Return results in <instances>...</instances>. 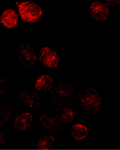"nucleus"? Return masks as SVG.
<instances>
[{
	"label": "nucleus",
	"mask_w": 120,
	"mask_h": 150,
	"mask_svg": "<svg viewBox=\"0 0 120 150\" xmlns=\"http://www.w3.org/2000/svg\"><path fill=\"white\" fill-rule=\"evenodd\" d=\"M20 102L31 109H41L45 105V100L42 95L35 92L25 91L19 93Z\"/></svg>",
	"instance_id": "39448f33"
},
{
	"label": "nucleus",
	"mask_w": 120,
	"mask_h": 150,
	"mask_svg": "<svg viewBox=\"0 0 120 150\" xmlns=\"http://www.w3.org/2000/svg\"><path fill=\"white\" fill-rule=\"evenodd\" d=\"M14 108L11 104L5 103L0 105V125L6 124L11 119Z\"/></svg>",
	"instance_id": "ddd939ff"
},
{
	"label": "nucleus",
	"mask_w": 120,
	"mask_h": 150,
	"mask_svg": "<svg viewBox=\"0 0 120 150\" xmlns=\"http://www.w3.org/2000/svg\"><path fill=\"white\" fill-rule=\"evenodd\" d=\"M75 98V90L72 85L64 81L54 85L50 92L51 101L55 106L69 105Z\"/></svg>",
	"instance_id": "f03ea898"
},
{
	"label": "nucleus",
	"mask_w": 120,
	"mask_h": 150,
	"mask_svg": "<svg viewBox=\"0 0 120 150\" xmlns=\"http://www.w3.org/2000/svg\"><path fill=\"white\" fill-rule=\"evenodd\" d=\"M16 56L20 64L25 67H31L37 62V56L35 49L26 44H21L16 47Z\"/></svg>",
	"instance_id": "20e7f679"
},
{
	"label": "nucleus",
	"mask_w": 120,
	"mask_h": 150,
	"mask_svg": "<svg viewBox=\"0 0 120 150\" xmlns=\"http://www.w3.org/2000/svg\"><path fill=\"white\" fill-rule=\"evenodd\" d=\"M72 137L77 140L86 138L88 133V128L82 124L76 123L71 127L70 130Z\"/></svg>",
	"instance_id": "4468645a"
},
{
	"label": "nucleus",
	"mask_w": 120,
	"mask_h": 150,
	"mask_svg": "<svg viewBox=\"0 0 120 150\" xmlns=\"http://www.w3.org/2000/svg\"><path fill=\"white\" fill-rule=\"evenodd\" d=\"M35 88L40 92H47L51 91L54 86V79L48 74L40 75L35 82Z\"/></svg>",
	"instance_id": "f8f14e48"
},
{
	"label": "nucleus",
	"mask_w": 120,
	"mask_h": 150,
	"mask_svg": "<svg viewBox=\"0 0 120 150\" xmlns=\"http://www.w3.org/2000/svg\"><path fill=\"white\" fill-rule=\"evenodd\" d=\"M6 142V134L5 132L0 130V145H4Z\"/></svg>",
	"instance_id": "f3484780"
},
{
	"label": "nucleus",
	"mask_w": 120,
	"mask_h": 150,
	"mask_svg": "<svg viewBox=\"0 0 120 150\" xmlns=\"http://www.w3.org/2000/svg\"><path fill=\"white\" fill-rule=\"evenodd\" d=\"M10 79L5 76H0V96L7 92L9 88Z\"/></svg>",
	"instance_id": "dca6fc26"
},
{
	"label": "nucleus",
	"mask_w": 120,
	"mask_h": 150,
	"mask_svg": "<svg viewBox=\"0 0 120 150\" xmlns=\"http://www.w3.org/2000/svg\"><path fill=\"white\" fill-rule=\"evenodd\" d=\"M32 115L30 112H24L18 115L15 118L13 126L17 130H28L32 126Z\"/></svg>",
	"instance_id": "9b49d317"
},
{
	"label": "nucleus",
	"mask_w": 120,
	"mask_h": 150,
	"mask_svg": "<svg viewBox=\"0 0 120 150\" xmlns=\"http://www.w3.org/2000/svg\"><path fill=\"white\" fill-rule=\"evenodd\" d=\"M55 139L52 135H45L41 137L37 142V147L40 149H48L52 147Z\"/></svg>",
	"instance_id": "2eb2a0df"
},
{
	"label": "nucleus",
	"mask_w": 120,
	"mask_h": 150,
	"mask_svg": "<svg viewBox=\"0 0 120 150\" xmlns=\"http://www.w3.org/2000/svg\"><path fill=\"white\" fill-rule=\"evenodd\" d=\"M90 13L93 20L104 21L108 19L110 11L107 4L100 1H95L90 5Z\"/></svg>",
	"instance_id": "0eeeda50"
},
{
	"label": "nucleus",
	"mask_w": 120,
	"mask_h": 150,
	"mask_svg": "<svg viewBox=\"0 0 120 150\" xmlns=\"http://www.w3.org/2000/svg\"><path fill=\"white\" fill-rule=\"evenodd\" d=\"M39 59L45 67L49 69H56L58 67L59 63L58 54L50 47H45L41 49L39 54Z\"/></svg>",
	"instance_id": "423d86ee"
},
{
	"label": "nucleus",
	"mask_w": 120,
	"mask_h": 150,
	"mask_svg": "<svg viewBox=\"0 0 120 150\" xmlns=\"http://www.w3.org/2000/svg\"><path fill=\"white\" fill-rule=\"evenodd\" d=\"M38 120L42 127L45 130L52 132H57L62 129L61 123L55 117L46 114H42L38 115Z\"/></svg>",
	"instance_id": "1a4fd4ad"
},
{
	"label": "nucleus",
	"mask_w": 120,
	"mask_h": 150,
	"mask_svg": "<svg viewBox=\"0 0 120 150\" xmlns=\"http://www.w3.org/2000/svg\"><path fill=\"white\" fill-rule=\"evenodd\" d=\"M55 118L62 123L68 124L75 119V111L69 105L56 106L54 109Z\"/></svg>",
	"instance_id": "6e6552de"
},
{
	"label": "nucleus",
	"mask_w": 120,
	"mask_h": 150,
	"mask_svg": "<svg viewBox=\"0 0 120 150\" xmlns=\"http://www.w3.org/2000/svg\"><path fill=\"white\" fill-rule=\"evenodd\" d=\"M19 17L13 9H6L0 16V23L6 28L12 29L18 24Z\"/></svg>",
	"instance_id": "9d476101"
},
{
	"label": "nucleus",
	"mask_w": 120,
	"mask_h": 150,
	"mask_svg": "<svg viewBox=\"0 0 120 150\" xmlns=\"http://www.w3.org/2000/svg\"><path fill=\"white\" fill-rule=\"evenodd\" d=\"M77 102L83 110L90 114L99 112L102 101L98 91L94 87L83 88L77 96Z\"/></svg>",
	"instance_id": "f257e3e1"
},
{
	"label": "nucleus",
	"mask_w": 120,
	"mask_h": 150,
	"mask_svg": "<svg viewBox=\"0 0 120 150\" xmlns=\"http://www.w3.org/2000/svg\"><path fill=\"white\" fill-rule=\"evenodd\" d=\"M21 18L27 23H35L40 20L42 9L39 4L31 1L16 2Z\"/></svg>",
	"instance_id": "7ed1b4c3"
}]
</instances>
